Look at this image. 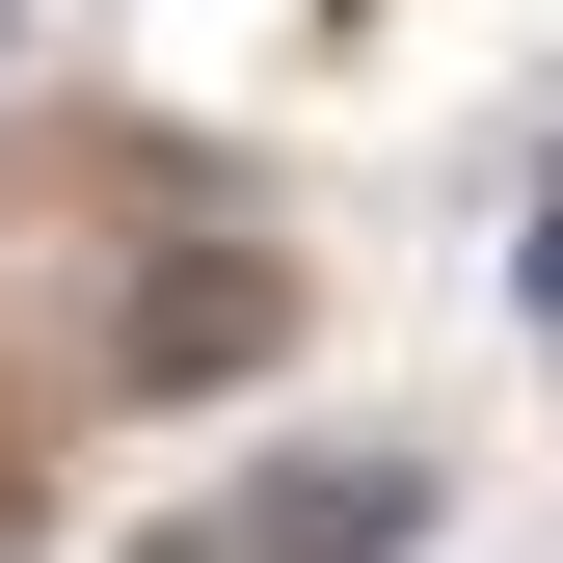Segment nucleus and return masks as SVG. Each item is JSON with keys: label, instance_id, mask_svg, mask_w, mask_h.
<instances>
[{"label": "nucleus", "instance_id": "f257e3e1", "mask_svg": "<svg viewBox=\"0 0 563 563\" xmlns=\"http://www.w3.org/2000/svg\"><path fill=\"white\" fill-rule=\"evenodd\" d=\"M537 322H563V242H537Z\"/></svg>", "mask_w": 563, "mask_h": 563}]
</instances>
